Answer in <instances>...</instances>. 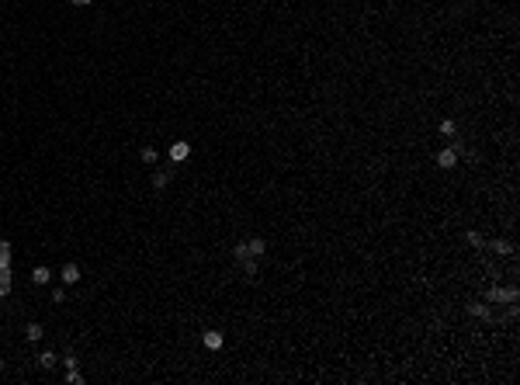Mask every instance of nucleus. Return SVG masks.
Segmentation results:
<instances>
[{
    "mask_svg": "<svg viewBox=\"0 0 520 385\" xmlns=\"http://www.w3.org/2000/svg\"><path fill=\"white\" fill-rule=\"evenodd\" d=\"M38 365H42L45 372H52V368L59 365V358H56V351H45V354H38Z\"/></svg>",
    "mask_w": 520,
    "mask_h": 385,
    "instance_id": "1a4fd4ad",
    "label": "nucleus"
},
{
    "mask_svg": "<svg viewBox=\"0 0 520 385\" xmlns=\"http://www.w3.org/2000/svg\"><path fill=\"white\" fill-rule=\"evenodd\" d=\"M59 365H66V368H76V354H66V358H63Z\"/></svg>",
    "mask_w": 520,
    "mask_h": 385,
    "instance_id": "4be33fe9",
    "label": "nucleus"
},
{
    "mask_svg": "<svg viewBox=\"0 0 520 385\" xmlns=\"http://www.w3.org/2000/svg\"><path fill=\"white\" fill-rule=\"evenodd\" d=\"M246 250H250V257H260V253L267 250V243H264L260 236H253V239H246Z\"/></svg>",
    "mask_w": 520,
    "mask_h": 385,
    "instance_id": "6e6552de",
    "label": "nucleus"
},
{
    "mask_svg": "<svg viewBox=\"0 0 520 385\" xmlns=\"http://www.w3.org/2000/svg\"><path fill=\"white\" fill-rule=\"evenodd\" d=\"M10 295V267H0V299Z\"/></svg>",
    "mask_w": 520,
    "mask_h": 385,
    "instance_id": "9d476101",
    "label": "nucleus"
},
{
    "mask_svg": "<svg viewBox=\"0 0 520 385\" xmlns=\"http://www.w3.org/2000/svg\"><path fill=\"white\" fill-rule=\"evenodd\" d=\"M52 302H56V306L66 302V288H52Z\"/></svg>",
    "mask_w": 520,
    "mask_h": 385,
    "instance_id": "6ab92c4d",
    "label": "nucleus"
},
{
    "mask_svg": "<svg viewBox=\"0 0 520 385\" xmlns=\"http://www.w3.org/2000/svg\"><path fill=\"white\" fill-rule=\"evenodd\" d=\"M187 153H191V146H187V143H173V146H170V160H177V163H180V160H187Z\"/></svg>",
    "mask_w": 520,
    "mask_h": 385,
    "instance_id": "0eeeda50",
    "label": "nucleus"
},
{
    "mask_svg": "<svg viewBox=\"0 0 520 385\" xmlns=\"http://www.w3.org/2000/svg\"><path fill=\"white\" fill-rule=\"evenodd\" d=\"M0 267H10V243L0 239Z\"/></svg>",
    "mask_w": 520,
    "mask_h": 385,
    "instance_id": "f8f14e48",
    "label": "nucleus"
},
{
    "mask_svg": "<svg viewBox=\"0 0 520 385\" xmlns=\"http://www.w3.org/2000/svg\"><path fill=\"white\" fill-rule=\"evenodd\" d=\"M458 163V153H454V146H444L441 153H437V167H444V170H451Z\"/></svg>",
    "mask_w": 520,
    "mask_h": 385,
    "instance_id": "f03ea898",
    "label": "nucleus"
},
{
    "mask_svg": "<svg viewBox=\"0 0 520 385\" xmlns=\"http://www.w3.org/2000/svg\"><path fill=\"white\" fill-rule=\"evenodd\" d=\"M239 264H243L246 278H257V257H246V260H239Z\"/></svg>",
    "mask_w": 520,
    "mask_h": 385,
    "instance_id": "ddd939ff",
    "label": "nucleus"
},
{
    "mask_svg": "<svg viewBox=\"0 0 520 385\" xmlns=\"http://www.w3.org/2000/svg\"><path fill=\"white\" fill-rule=\"evenodd\" d=\"M0 372H3V361H0Z\"/></svg>",
    "mask_w": 520,
    "mask_h": 385,
    "instance_id": "b1692460",
    "label": "nucleus"
},
{
    "mask_svg": "<svg viewBox=\"0 0 520 385\" xmlns=\"http://www.w3.org/2000/svg\"><path fill=\"white\" fill-rule=\"evenodd\" d=\"M205 347L208 351H222V333L219 330H205Z\"/></svg>",
    "mask_w": 520,
    "mask_h": 385,
    "instance_id": "39448f33",
    "label": "nucleus"
},
{
    "mask_svg": "<svg viewBox=\"0 0 520 385\" xmlns=\"http://www.w3.org/2000/svg\"><path fill=\"white\" fill-rule=\"evenodd\" d=\"M167 184H170V170H156V174H153V188H156V191H163Z\"/></svg>",
    "mask_w": 520,
    "mask_h": 385,
    "instance_id": "9b49d317",
    "label": "nucleus"
},
{
    "mask_svg": "<svg viewBox=\"0 0 520 385\" xmlns=\"http://www.w3.org/2000/svg\"><path fill=\"white\" fill-rule=\"evenodd\" d=\"M66 382H70V385H80V382H83V375H80L76 368H66Z\"/></svg>",
    "mask_w": 520,
    "mask_h": 385,
    "instance_id": "dca6fc26",
    "label": "nucleus"
},
{
    "mask_svg": "<svg viewBox=\"0 0 520 385\" xmlns=\"http://www.w3.org/2000/svg\"><path fill=\"white\" fill-rule=\"evenodd\" d=\"M31 281H35V285H49V281H52V271H49L45 264H38V267L31 271Z\"/></svg>",
    "mask_w": 520,
    "mask_h": 385,
    "instance_id": "7ed1b4c3",
    "label": "nucleus"
},
{
    "mask_svg": "<svg viewBox=\"0 0 520 385\" xmlns=\"http://www.w3.org/2000/svg\"><path fill=\"white\" fill-rule=\"evenodd\" d=\"M454 132H458L454 118H441V136H454Z\"/></svg>",
    "mask_w": 520,
    "mask_h": 385,
    "instance_id": "4468645a",
    "label": "nucleus"
},
{
    "mask_svg": "<svg viewBox=\"0 0 520 385\" xmlns=\"http://www.w3.org/2000/svg\"><path fill=\"white\" fill-rule=\"evenodd\" d=\"M489 246H493V250H496V253H510V250H514V246H510V243H507V239H493V243H489Z\"/></svg>",
    "mask_w": 520,
    "mask_h": 385,
    "instance_id": "2eb2a0df",
    "label": "nucleus"
},
{
    "mask_svg": "<svg viewBox=\"0 0 520 385\" xmlns=\"http://www.w3.org/2000/svg\"><path fill=\"white\" fill-rule=\"evenodd\" d=\"M59 278H63V285H76V281H80V267H76V264H66Z\"/></svg>",
    "mask_w": 520,
    "mask_h": 385,
    "instance_id": "423d86ee",
    "label": "nucleus"
},
{
    "mask_svg": "<svg viewBox=\"0 0 520 385\" xmlns=\"http://www.w3.org/2000/svg\"><path fill=\"white\" fill-rule=\"evenodd\" d=\"M94 0H73V7H90Z\"/></svg>",
    "mask_w": 520,
    "mask_h": 385,
    "instance_id": "5701e85b",
    "label": "nucleus"
},
{
    "mask_svg": "<svg viewBox=\"0 0 520 385\" xmlns=\"http://www.w3.org/2000/svg\"><path fill=\"white\" fill-rule=\"evenodd\" d=\"M489 302H510V306H517L520 292L517 288H489V295H486Z\"/></svg>",
    "mask_w": 520,
    "mask_h": 385,
    "instance_id": "f257e3e1",
    "label": "nucleus"
},
{
    "mask_svg": "<svg viewBox=\"0 0 520 385\" xmlns=\"http://www.w3.org/2000/svg\"><path fill=\"white\" fill-rule=\"evenodd\" d=\"M232 253H236V260H246V257H250V250H246V243H236V250H232Z\"/></svg>",
    "mask_w": 520,
    "mask_h": 385,
    "instance_id": "f3484780",
    "label": "nucleus"
},
{
    "mask_svg": "<svg viewBox=\"0 0 520 385\" xmlns=\"http://www.w3.org/2000/svg\"><path fill=\"white\" fill-rule=\"evenodd\" d=\"M143 163H156V150L153 146H143Z\"/></svg>",
    "mask_w": 520,
    "mask_h": 385,
    "instance_id": "a211bd4d",
    "label": "nucleus"
},
{
    "mask_svg": "<svg viewBox=\"0 0 520 385\" xmlns=\"http://www.w3.org/2000/svg\"><path fill=\"white\" fill-rule=\"evenodd\" d=\"M472 312H475L479 319H493V316H489V309H486V306H472Z\"/></svg>",
    "mask_w": 520,
    "mask_h": 385,
    "instance_id": "aec40b11",
    "label": "nucleus"
},
{
    "mask_svg": "<svg viewBox=\"0 0 520 385\" xmlns=\"http://www.w3.org/2000/svg\"><path fill=\"white\" fill-rule=\"evenodd\" d=\"M468 243H472V246H486V239H482L479 232H468Z\"/></svg>",
    "mask_w": 520,
    "mask_h": 385,
    "instance_id": "412c9836",
    "label": "nucleus"
},
{
    "mask_svg": "<svg viewBox=\"0 0 520 385\" xmlns=\"http://www.w3.org/2000/svg\"><path fill=\"white\" fill-rule=\"evenodd\" d=\"M24 337H28V344H38V340L45 337V330H42V323H28V326H24Z\"/></svg>",
    "mask_w": 520,
    "mask_h": 385,
    "instance_id": "20e7f679",
    "label": "nucleus"
}]
</instances>
